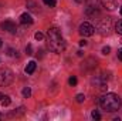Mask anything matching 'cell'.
Returning a JSON list of instances; mask_svg holds the SVG:
<instances>
[{
  "label": "cell",
  "mask_w": 122,
  "mask_h": 121,
  "mask_svg": "<svg viewBox=\"0 0 122 121\" xmlns=\"http://www.w3.org/2000/svg\"><path fill=\"white\" fill-rule=\"evenodd\" d=\"M23 95H24L26 98H29V97H30V95H31V88H30V87H24V88H23Z\"/></svg>",
  "instance_id": "obj_13"
},
{
  "label": "cell",
  "mask_w": 122,
  "mask_h": 121,
  "mask_svg": "<svg viewBox=\"0 0 122 121\" xmlns=\"http://www.w3.org/2000/svg\"><path fill=\"white\" fill-rule=\"evenodd\" d=\"M34 37H36V40H37V41H40V40H43V38H44L43 33H40V31H37V33L34 34Z\"/></svg>",
  "instance_id": "obj_19"
},
{
  "label": "cell",
  "mask_w": 122,
  "mask_h": 121,
  "mask_svg": "<svg viewBox=\"0 0 122 121\" xmlns=\"http://www.w3.org/2000/svg\"><path fill=\"white\" fill-rule=\"evenodd\" d=\"M68 83H70V86H72V87L77 86V77H75V76H71L70 80H68Z\"/></svg>",
  "instance_id": "obj_16"
},
{
  "label": "cell",
  "mask_w": 122,
  "mask_h": 121,
  "mask_svg": "<svg viewBox=\"0 0 122 121\" xmlns=\"http://www.w3.org/2000/svg\"><path fill=\"white\" fill-rule=\"evenodd\" d=\"M3 97H4V95H3V94L0 93V101H1V98H3Z\"/></svg>",
  "instance_id": "obj_25"
},
{
  "label": "cell",
  "mask_w": 122,
  "mask_h": 121,
  "mask_svg": "<svg viewBox=\"0 0 122 121\" xmlns=\"http://www.w3.org/2000/svg\"><path fill=\"white\" fill-rule=\"evenodd\" d=\"M119 11H121V16H122V6H121V9H119Z\"/></svg>",
  "instance_id": "obj_27"
},
{
  "label": "cell",
  "mask_w": 122,
  "mask_h": 121,
  "mask_svg": "<svg viewBox=\"0 0 122 121\" xmlns=\"http://www.w3.org/2000/svg\"><path fill=\"white\" fill-rule=\"evenodd\" d=\"M85 14L90 17H95V16H99V10L97 9V6H88L85 9Z\"/></svg>",
  "instance_id": "obj_7"
},
{
  "label": "cell",
  "mask_w": 122,
  "mask_h": 121,
  "mask_svg": "<svg viewBox=\"0 0 122 121\" xmlns=\"http://www.w3.org/2000/svg\"><path fill=\"white\" fill-rule=\"evenodd\" d=\"M47 41H48V47L50 50H53L54 53H61L65 50V41L62 40L60 29L57 27H51L47 31Z\"/></svg>",
  "instance_id": "obj_1"
},
{
  "label": "cell",
  "mask_w": 122,
  "mask_h": 121,
  "mask_svg": "<svg viewBox=\"0 0 122 121\" xmlns=\"http://www.w3.org/2000/svg\"><path fill=\"white\" fill-rule=\"evenodd\" d=\"M26 53H27L29 56L33 54V47H31V44H27V46H26Z\"/></svg>",
  "instance_id": "obj_20"
},
{
  "label": "cell",
  "mask_w": 122,
  "mask_h": 121,
  "mask_svg": "<svg viewBox=\"0 0 122 121\" xmlns=\"http://www.w3.org/2000/svg\"><path fill=\"white\" fill-rule=\"evenodd\" d=\"M0 103H1V105H3V107H7V105H10L11 100H10V97H9V95H4V97L1 98V101H0Z\"/></svg>",
  "instance_id": "obj_11"
},
{
  "label": "cell",
  "mask_w": 122,
  "mask_h": 121,
  "mask_svg": "<svg viewBox=\"0 0 122 121\" xmlns=\"http://www.w3.org/2000/svg\"><path fill=\"white\" fill-rule=\"evenodd\" d=\"M20 23L21 24H33V17H31L29 13H23L21 16H20Z\"/></svg>",
  "instance_id": "obj_8"
},
{
  "label": "cell",
  "mask_w": 122,
  "mask_h": 121,
  "mask_svg": "<svg viewBox=\"0 0 122 121\" xmlns=\"http://www.w3.org/2000/svg\"><path fill=\"white\" fill-rule=\"evenodd\" d=\"M0 118H1V116H0Z\"/></svg>",
  "instance_id": "obj_29"
},
{
  "label": "cell",
  "mask_w": 122,
  "mask_h": 121,
  "mask_svg": "<svg viewBox=\"0 0 122 121\" xmlns=\"http://www.w3.org/2000/svg\"><path fill=\"white\" fill-rule=\"evenodd\" d=\"M84 100H85V95L84 94H77V97H75V101L77 103H84Z\"/></svg>",
  "instance_id": "obj_17"
},
{
  "label": "cell",
  "mask_w": 122,
  "mask_h": 121,
  "mask_svg": "<svg viewBox=\"0 0 122 121\" xmlns=\"http://www.w3.org/2000/svg\"><path fill=\"white\" fill-rule=\"evenodd\" d=\"M13 80H14V74H13L11 70H9V68L0 70V86H1V87L10 86V84L13 83Z\"/></svg>",
  "instance_id": "obj_3"
},
{
  "label": "cell",
  "mask_w": 122,
  "mask_h": 121,
  "mask_svg": "<svg viewBox=\"0 0 122 121\" xmlns=\"http://www.w3.org/2000/svg\"><path fill=\"white\" fill-rule=\"evenodd\" d=\"M75 1H77V3H82L84 0H75Z\"/></svg>",
  "instance_id": "obj_26"
},
{
  "label": "cell",
  "mask_w": 122,
  "mask_h": 121,
  "mask_svg": "<svg viewBox=\"0 0 122 121\" xmlns=\"http://www.w3.org/2000/svg\"><path fill=\"white\" fill-rule=\"evenodd\" d=\"M109 51H111V47H108V46H105L102 49V54H109Z\"/></svg>",
  "instance_id": "obj_21"
},
{
  "label": "cell",
  "mask_w": 122,
  "mask_h": 121,
  "mask_svg": "<svg viewBox=\"0 0 122 121\" xmlns=\"http://www.w3.org/2000/svg\"><path fill=\"white\" fill-rule=\"evenodd\" d=\"M101 3H102V6H104L107 10H109V11L115 10V7L118 6V0H101Z\"/></svg>",
  "instance_id": "obj_6"
},
{
  "label": "cell",
  "mask_w": 122,
  "mask_h": 121,
  "mask_svg": "<svg viewBox=\"0 0 122 121\" xmlns=\"http://www.w3.org/2000/svg\"><path fill=\"white\" fill-rule=\"evenodd\" d=\"M118 59L122 61V49H119V50H118Z\"/></svg>",
  "instance_id": "obj_23"
},
{
  "label": "cell",
  "mask_w": 122,
  "mask_h": 121,
  "mask_svg": "<svg viewBox=\"0 0 122 121\" xmlns=\"http://www.w3.org/2000/svg\"><path fill=\"white\" fill-rule=\"evenodd\" d=\"M99 30H101V33H107L108 34V30H109V20H105V22H102L101 24H99Z\"/></svg>",
  "instance_id": "obj_10"
},
{
  "label": "cell",
  "mask_w": 122,
  "mask_h": 121,
  "mask_svg": "<svg viewBox=\"0 0 122 121\" xmlns=\"http://www.w3.org/2000/svg\"><path fill=\"white\" fill-rule=\"evenodd\" d=\"M80 46H87V41H85V40H81V41H80Z\"/></svg>",
  "instance_id": "obj_24"
},
{
  "label": "cell",
  "mask_w": 122,
  "mask_h": 121,
  "mask_svg": "<svg viewBox=\"0 0 122 121\" xmlns=\"http://www.w3.org/2000/svg\"><path fill=\"white\" fill-rule=\"evenodd\" d=\"M27 7H29L30 10H37V6H36V3H34L33 0H27Z\"/></svg>",
  "instance_id": "obj_15"
},
{
  "label": "cell",
  "mask_w": 122,
  "mask_h": 121,
  "mask_svg": "<svg viewBox=\"0 0 122 121\" xmlns=\"http://www.w3.org/2000/svg\"><path fill=\"white\" fill-rule=\"evenodd\" d=\"M36 67H37V64H36V61H30L27 66H26V74H33L34 71H36Z\"/></svg>",
  "instance_id": "obj_9"
},
{
  "label": "cell",
  "mask_w": 122,
  "mask_h": 121,
  "mask_svg": "<svg viewBox=\"0 0 122 121\" xmlns=\"http://www.w3.org/2000/svg\"><path fill=\"white\" fill-rule=\"evenodd\" d=\"M0 47H1V38H0Z\"/></svg>",
  "instance_id": "obj_28"
},
{
  "label": "cell",
  "mask_w": 122,
  "mask_h": 121,
  "mask_svg": "<svg viewBox=\"0 0 122 121\" xmlns=\"http://www.w3.org/2000/svg\"><path fill=\"white\" fill-rule=\"evenodd\" d=\"M80 33H81L84 37H90V36H92V34L95 33V29H94L92 24L87 23V22H84V23L80 26Z\"/></svg>",
  "instance_id": "obj_4"
},
{
  "label": "cell",
  "mask_w": 122,
  "mask_h": 121,
  "mask_svg": "<svg viewBox=\"0 0 122 121\" xmlns=\"http://www.w3.org/2000/svg\"><path fill=\"white\" fill-rule=\"evenodd\" d=\"M115 31H117L118 34H121V36H122V20H119V22L115 24Z\"/></svg>",
  "instance_id": "obj_12"
},
{
  "label": "cell",
  "mask_w": 122,
  "mask_h": 121,
  "mask_svg": "<svg viewBox=\"0 0 122 121\" xmlns=\"http://www.w3.org/2000/svg\"><path fill=\"white\" fill-rule=\"evenodd\" d=\"M14 53H17V51H14V50H11V49L7 50V54H9V56H14Z\"/></svg>",
  "instance_id": "obj_22"
},
{
  "label": "cell",
  "mask_w": 122,
  "mask_h": 121,
  "mask_svg": "<svg viewBox=\"0 0 122 121\" xmlns=\"http://www.w3.org/2000/svg\"><path fill=\"white\" fill-rule=\"evenodd\" d=\"M43 1H44V4L48 6V7H56V4H57L56 0H43Z\"/></svg>",
  "instance_id": "obj_14"
},
{
  "label": "cell",
  "mask_w": 122,
  "mask_h": 121,
  "mask_svg": "<svg viewBox=\"0 0 122 121\" xmlns=\"http://www.w3.org/2000/svg\"><path fill=\"white\" fill-rule=\"evenodd\" d=\"M0 27H1L3 30L9 31V33H16V31H17V27H16V24H14L11 20H6V22H3V23L0 24Z\"/></svg>",
  "instance_id": "obj_5"
},
{
  "label": "cell",
  "mask_w": 122,
  "mask_h": 121,
  "mask_svg": "<svg viewBox=\"0 0 122 121\" xmlns=\"http://www.w3.org/2000/svg\"><path fill=\"white\" fill-rule=\"evenodd\" d=\"M91 117H92V118H94V120H101V114H99L98 111H92Z\"/></svg>",
  "instance_id": "obj_18"
},
{
  "label": "cell",
  "mask_w": 122,
  "mask_h": 121,
  "mask_svg": "<svg viewBox=\"0 0 122 121\" xmlns=\"http://www.w3.org/2000/svg\"><path fill=\"white\" fill-rule=\"evenodd\" d=\"M99 105L108 111V113H114V111H118L119 107H121V98L117 95V94H112V93H108V94H104L101 98H99Z\"/></svg>",
  "instance_id": "obj_2"
}]
</instances>
